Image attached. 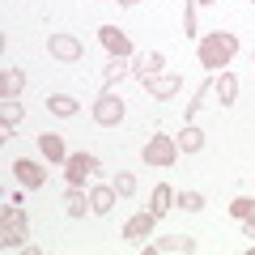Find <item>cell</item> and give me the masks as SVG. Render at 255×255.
<instances>
[{
  "instance_id": "obj_27",
  "label": "cell",
  "mask_w": 255,
  "mask_h": 255,
  "mask_svg": "<svg viewBox=\"0 0 255 255\" xmlns=\"http://www.w3.org/2000/svg\"><path fill=\"white\" fill-rule=\"evenodd\" d=\"M119 9H136V4H145V0H115Z\"/></svg>"
},
{
  "instance_id": "obj_4",
  "label": "cell",
  "mask_w": 255,
  "mask_h": 255,
  "mask_svg": "<svg viewBox=\"0 0 255 255\" xmlns=\"http://www.w3.org/2000/svg\"><path fill=\"white\" fill-rule=\"evenodd\" d=\"M124 98H119V94L115 90H102L98 94V102H94V124H98V128H115L119 124V119H124Z\"/></svg>"
},
{
  "instance_id": "obj_23",
  "label": "cell",
  "mask_w": 255,
  "mask_h": 255,
  "mask_svg": "<svg viewBox=\"0 0 255 255\" xmlns=\"http://www.w3.org/2000/svg\"><path fill=\"white\" fill-rule=\"evenodd\" d=\"M174 204H179L183 213H200V209H204V196H200V191H179Z\"/></svg>"
},
{
  "instance_id": "obj_10",
  "label": "cell",
  "mask_w": 255,
  "mask_h": 255,
  "mask_svg": "<svg viewBox=\"0 0 255 255\" xmlns=\"http://www.w3.org/2000/svg\"><path fill=\"white\" fill-rule=\"evenodd\" d=\"M153 226H157V217L145 209V213H136V217H128V221H124V234H119V238H128V243H140V238L153 234Z\"/></svg>"
},
{
  "instance_id": "obj_9",
  "label": "cell",
  "mask_w": 255,
  "mask_h": 255,
  "mask_svg": "<svg viewBox=\"0 0 255 255\" xmlns=\"http://www.w3.org/2000/svg\"><path fill=\"white\" fill-rule=\"evenodd\" d=\"M98 43L107 47L111 55H119V60L132 55V38H128V30H119V26H98Z\"/></svg>"
},
{
  "instance_id": "obj_8",
  "label": "cell",
  "mask_w": 255,
  "mask_h": 255,
  "mask_svg": "<svg viewBox=\"0 0 255 255\" xmlns=\"http://www.w3.org/2000/svg\"><path fill=\"white\" fill-rule=\"evenodd\" d=\"M13 174H17V183L26 191H34V187H43V183H47L43 162H34V157H17V162H13Z\"/></svg>"
},
{
  "instance_id": "obj_16",
  "label": "cell",
  "mask_w": 255,
  "mask_h": 255,
  "mask_svg": "<svg viewBox=\"0 0 255 255\" xmlns=\"http://www.w3.org/2000/svg\"><path fill=\"white\" fill-rule=\"evenodd\" d=\"M174 145H179V153H200L204 149V132L196 124H183V132L174 136Z\"/></svg>"
},
{
  "instance_id": "obj_12",
  "label": "cell",
  "mask_w": 255,
  "mask_h": 255,
  "mask_svg": "<svg viewBox=\"0 0 255 255\" xmlns=\"http://www.w3.org/2000/svg\"><path fill=\"white\" fill-rule=\"evenodd\" d=\"M115 200H119V191L111 187V183H107V187H94L90 191V213H94V217H107V213L115 209Z\"/></svg>"
},
{
  "instance_id": "obj_29",
  "label": "cell",
  "mask_w": 255,
  "mask_h": 255,
  "mask_svg": "<svg viewBox=\"0 0 255 255\" xmlns=\"http://www.w3.org/2000/svg\"><path fill=\"white\" fill-rule=\"evenodd\" d=\"M251 68H255V60H251Z\"/></svg>"
},
{
  "instance_id": "obj_11",
  "label": "cell",
  "mask_w": 255,
  "mask_h": 255,
  "mask_svg": "<svg viewBox=\"0 0 255 255\" xmlns=\"http://www.w3.org/2000/svg\"><path fill=\"white\" fill-rule=\"evenodd\" d=\"M179 77H174V73H157V77H149V81H145V90L149 94H153V102H170L174 98V94H179Z\"/></svg>"
},
{
  "instance_id": "obj_7",
  "label": "cell",
  "mask_w": 255,
  "mask_h": 255,
  "mask_svg": "<svg viewBox=\"0 0 255 255\" xmlns=\"http://www.w3.org/2000/svg\"><path fill=\"white\" fill-rule=\"evenodd\" d=\"M94 170H98V157H94V153H68V162H64V179H68V187H81Z\"/></svg>"
},
{
  "instance_id": "obj_2",
  "label": "cell",
  "mask_w": 255,
  "mask_h": 255,
  "mask_svg": "<svg viewBox=\"0 0 255 255\" xmlns=\"http://www.w3.org/2000/svg\"><path fill=\"white\" fill-rule=\"evenodd\" d=\"M26 238H30L26 209L21 204H4V213H0V247L4 251H17V247H26Z\"/></svg>"
},
{
  "instance_id": "obj_14",
  "label": "cell",
  "mask_w": 255,
  "mask_h": 255,
  "mask_svg": "<svg viewBox=\"0 0 255 255\" xmlns=\"http://www.w3.org/2000/svg\"><path fill=\"white\" fill-rule=\"evenodd\" d=\"M166 68V55L162 51H149V55H136V64H132V73L140 77V81H149V77H157Z\"/></svg>"
},
{
  "instance_id": "obj_18",
  "label": "cell",
  "mask_w": 255,
  "mask_h": 255,
  "mask_svg": "<svg viewBox=\"0 0 255 255\" xmlns=\"http://www.w3.org/2000/svg\"><path fill=\"white\" fill-rule=\"evenodd\" d=\"M170 204H174V187H170V183H157V187H153V196H149V213H153V217L162 221Z\"/></svg>"
},
{
  "instance_id": "obj_19",
  "label": "cell",
  "mask_w": 255,
  "mask_h": 255,
  "mask_svg": "<svg viewBox=\"0 0 255 255\" xmlns=\"http://www.w3.org/2000/svg\"><path fill=\"white\" fill-rule=\"evenodd\" d=\"M47 111H51V115H60V119H73L77 111H81V102H77L73 94H51V98H47Z\"/></svg>"
},
{
  "instance_id": "obj_13",
  "label": "cell",
  "mask_w": 255,
  "mask_h": 255,
  "mask_svg": "<svg viewBox=\"0 0 255 255\" xmlns=\"http://www.w3.org/2000/svg\"><path fill=\"white\" fill-rule=\"evenodd\" d=\"M213 98H217L221 107H234V98H238V77L221 68V77L213 81Z\"/></svg>"
},
{
  "instance_id": "obj_20",
  "label": "cell",
  "mask_w": 255,
  "mask_h": 255,
  "mask_svg": "<svg viewBox=\"0 0 255 255\" xmlns=\"http://www.w3.org/2000/svg\"><path fill=\"white\" fill-rule=\"evenodd\" d=\"M21 90H26V73H21V68H4V73H0V94H4V98H17Z\"/></svg>"
},
{
  "instance_id": "obj_30",
  "label": "cell",
  "mask_w": 255,
  "mask_h": 255,
  "mask_svg": "<svg viewBox=\"0 0 255 255\" xmlns=\"http://www.w3.org/2000/svg\"><path fill=\"white\" fill-rule=\"evenodd\" d=\"M251 4H255V0H251Z\"/></svg>"
},
{
  "instance_id": "obj_22",
  "label": "cell",
  "mask_w": 255,
  "mask_h": 255,
  "mask_svg": "<svg viewBox=\"0 0 255 255\" xmlns=\"http://www.w3.org/2000/svg\"><path fill=\"white\" fill-rule=\"evenodd\" d=\"M128 73H132V68H128V64L119 60V55H111V64H107V68H102V90H111V85H115V81H124Z\"/></svg>"
},
{
  "instance_id": "obj_6",
  "label": "cell",
  "mask_w": 255,
  "mask_h": 255,
  "mask_svg": "<svg viewBox=\"0 0 255 255\" xmlns=\"http://www.w3.org/2000/svg\"><path fill=\"white\" fill-rule=\"evenodd\" d=\"M191 251H196V238L187 234H166V238L145 243V255H191Z\"/></svg>"
},
{
  "instance_id": "obj_26",
  "label": "cell",
  "mask_w": 255,
  "mask_h": 255,
  "mask_svg": "<svg viewBox=\"0 0 255 255\" xmlns=\"http://www.w3.org/2000/svg\"><path fill=\"white\" fill-rule=\"evenodd\" d=\"M243 234L255 238V213H247V217H243Z\"/></svg>"
},
{
  "instance_id": "obj_28",
  "label": "cell",
  "mask_w": 255,
  "mask_h": 255,
  "mask_svg": "<svg viewBox=\"0 0 255 255\" xmlns=\"http://www.w3.org/2000/svg\"><path fill=\"white\" fill-rule=\"evenodd\" d=\"M196 4H221V0H196Z\"/></svg>"
},
{
  "instance_id": "obj_3",
  "label": "cell",
  "mask_w": 255,
  "mask_h": 255,
  "mask_svg": "<svg viewBox=\"0 0 255 255\" xmlns=\"http://www.w3.org/2000/svg\"><path fill=\"white\" fill-rule=\"evenodd\" d=\"M140 157H145V166H162V170H170V166L179 162V145H174L170 136H162V132H153V136L145 140V149H140Z\"/></svg>"
},
{
  "instance_id": "obj_17",
  "label": "cell",
  "mask_w": 255,
  "mask_h": 255,
  "mask_svg": "<svg viewBox=\"0 0 255 255\" xmlns=\"http://www.w3.org/2000/svg\"><path fill=\"white\" fill-rule=\"evenodd\" d=\"M21 115H26V107H21L17 98H4V102H0V119H4V136H0V140L13 136V128L21 124Z\"/></svg>"
},
{
  "instance_id": "obj_15",
  "label": "cell",
  "mask_w": 255,
  "mask_h": 255,
  "mask_svg": "<svg viewBox=\"0 0 255 255\" xmlns=\"http://www.w3.org/2000/svg\"><path fill=\"white\" fill-rule=\"evenodd\" d=\"M38 153H43L47 162H68V149H64V136H55V132H43V136H38Z\"/></svg>"
},
{
  "instance_id": "obj_24",
  "label": "cell",
  "mask_w": 255,
  "mask_h": 255,
  "mask_svg": "<svg viewBox=\"0 0 255 255\" xmlns=\"http://www.w3.org/2000/svg\"><path fill=\"white\" fill-rule=\"evenodd\" d=\"M111 187H115L119 196H132V191H136V174H132V170H119L115 179H111Z\"/></svg>"
},
{
  "instance_id": "obj_1",
  "label": "cell",
  "mask_w": 255,
  "mask_h": 255,
  "mask_svg": "<svg viewBox=\"0 0 255 255\" xmlns=\"http://www.w3.org/2000/svg\"><path fill=\"white\" fill-rule=\"evenodd\" d=\"M238 51V38L226 34V30H213V34H200V64L204 68H230V60H234Z\"/></svg>"
},
{
  "instance_id": "obj_5",
  "label": "cell",
  "mask_w": 255,
  "mask_h": 255,
  "mask_svg": "<svg viewBox=\"0 0 255 255\" xmlns=\"http://www.w3.org/2000/svg\"><path fill=\"white\" fill-rule=\"evenodd\" d=\"M47 51H51V60H64V64L85 60V47L77 34H47Z\"/></svg>"
},
{
  "instance_id": "obj_25",
  "label": "cell",
  "mask_w": 255,
  "mask_h": 255,
  "mask_svg": "<svg viewBox=\"0 0 255 255\" xmlns=\"http://www.w3.org/2000/svg\"><path fill=\"white\" fill-rule=\"evenodd\" d=\"M247 213H255V200H251V196H238V200H230V217L243 221Z\"/></svg>"
},
{
  "instance_id": "obj_21",
  "label": "cell",
  "mask_w": 255,
  "mask_h": 255,
  "mask_svg": "<svg viewBox=\"0 0 255 255\" xmlns=\"http://www.w3.org/2000/svg\"><path fill=\"white\" fill-rule=\"evenodd\" d=\"M85 209H90V196H85L81 187L64 191V213H68V217H85Z\"/></svg>"
}]
</instances>
